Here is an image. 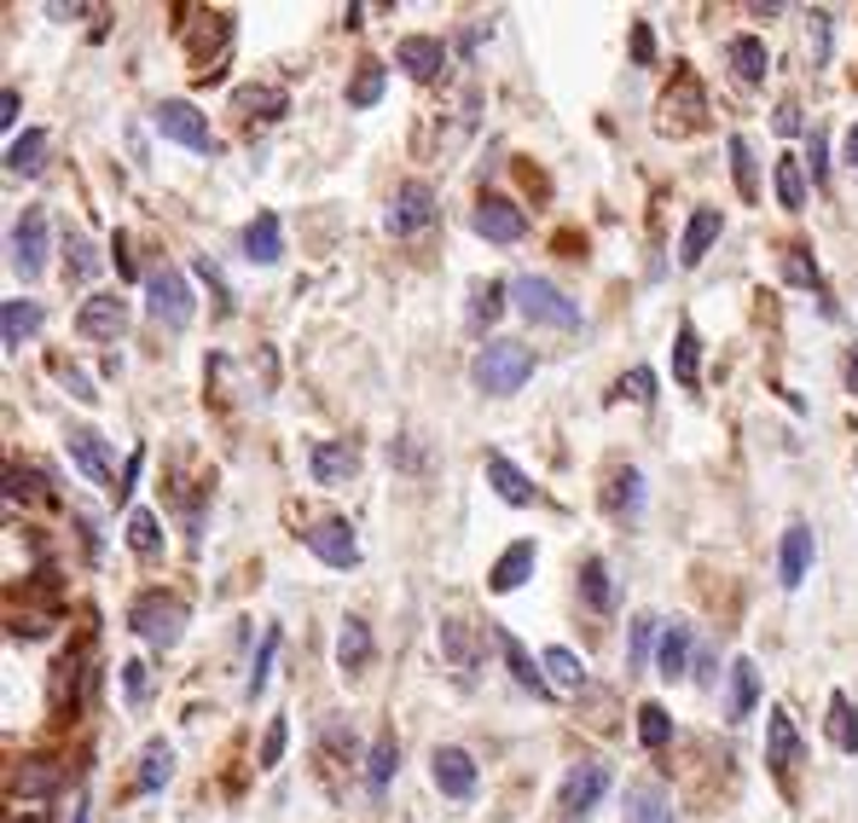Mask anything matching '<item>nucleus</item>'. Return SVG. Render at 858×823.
I'll list each match as a JSON object with an SVG mask.
<instances>
[{
    "instance_id": "f257e3e1",
    "label": "nucleus",
    "mask_w": 858,
    "mask_h": 823,
    "mask_svg": "<svg viewBox=\"0 0 858 823\" xmlns=\"http://www.w3.org/2000/svg\"><path fill=\"white\" fill-rule=\"evenodd\" d=\"M528 377H534V348H523V343H487L470 360V383L482 395H516Z\"/></svg>"
},
{
    "instance_id": "f03ea898",
    "label": "nucleus",
    "mask_w": 858,
    "mask_h": 823,
    "mask_svg": "<svg viewBox=\"0 0 858 823\" xmlns=\"http://www.w3.org/2000/svg\"><path fill=\"white\" fill-rule=\"evenodd\" d=\"M128 627L140 632L151 650H175L180 632H187V603L168 597V592H145V597L128 609Z\"/></svg>"
},
{
    "instance_id": "7ed1b4c3",
    "label": "nucleus",
    "mask_w": 858,
    "mask_h": 823,
    "mask_svg": "<svg viewBox=\"0 0 858 823\" xmlns=\"http://www.w3.org/2000/svg\"><path fill=\"white\" fill-rule=\"evenodd\" d=\"M511 296H516V308H523L534 325H551V331H575L580 325V301H568L551 279L523 273V279L511 284Z\"/></svg>"
},
{
    "instance_id": "20e7f679",
    "label": "nucleus",
    "mask_w": 858,
    "mask_h": 823,
    "mask_svg": "<svg viewBox=\"0 0 858 823\" xmlns=\"http://www.w3.org/2000/svg\"><path fill=\"white\" fill-rule=\"evenodd\" d=\"M151 123H157L163 140H175V145H187L197 151V157H215V133H209V116L187 105V99H163L157 111H151Z\"/></svg>"
},
{
    "instance_id": "39448f33",
    "label": "nucleus",
    "mask_w": 858,
    "mask_h": 823,
    "mask_svg": "<svg viewBox=\"0 0 858 823\" xmlns=\"http://www.w3.org/2000/svg\"><path fill=\"white\" fill-rule=\"evenodd\" d=\"M145 308L168 331L192 325V291H187V279H180V267H151L145 273Z\"/></svg>"
},
{
    "instance_id": "423d86ee",
    "label": "nucleus",
    "mask_w": 858,
    "mask_h": 823,
    "mask_svg": "<svg viewBox=\"0 0 858 823\" xmlns=\"http://www.w3.org/2000/svg\"><path fill=\"white\" fill-rule=\"evenodd\" d=\"M603 788H610V766H603V760H575V766H568V777H563V795L558 800H563L568 818H586L603 800Z\"/></svg>"
},
{
    "instance_id": "0eeeda50",
    "label": "nucleus",
    "mask_w": 858,
    "mask_h": 823,
    "mask_svg": "<svg viewBox=\"0 0 858 823\" xmlns=\"http://www.w3.org/2000/svg\"><path fill=\"white\" fill-rule=\"evenodd\" d=\"M76 331H81V337H93V343H116L128 331V301L111 296V291L88 296V301H81V313H76Z\"/></svg>"
},
{
    "instance_id": "6e6552de",
    "label": "nucleus",
    "mask_w": 858,
    "mask_h": 823,
    "mask_svg": "<svg viewBox=\"0 0 858 823\" xmlns=\"http://www.w3.org/2000/svg\"><path fill=\"white\" fill-rule=\"evenodd\" d=\"M47 267V215L24 209V221L12 227V273L18 279H41Z\"/></svg>"
},
{
    "instance_id": "1a4fd4ad",
    "label": "nucleus",
    "mask_w": 858,
    "mask_h": 823,
    "mask_svg": "<svg viewBox=\"0 0 858 823\" xmlns=\"http://www.w3.org/2000/svg\"><path fill=\"white\" fill-rule=\"evenodd\" d=\"M435 221V192L424 187V180H407V187L395 192V204H389V232L395 239H412V232H424Z\"/></svg>"
},
{
    "instance_id": "9d476101",
    "label": "nucleus",
    "mask_w": 858,
    "mask_h": 823,
    "mask_svg": "<svg viewBox=\"0 0 858 823\" xmlns=\"http://www.w3.org/2000/svg\"><path fill=\"white\" fill-rule=\"evenodd\" d=\"M302 540H308V551H313L319 563H331V568H355V563H360V540H355V528H348V523H336V516H331V523H313L308 533H302Z\"/></svg>"
},
{
    "instance_id": "9b49d317",
    "label": "nucleus",
    "mask_w": 858,
    "mask_h": 823,
    "mask_svg": "<svg viewBox=\"0 0 858 823\" xmlns=\"http://www.w3.org/2000/svg\"><path fill=\"white\" fill-rule=\"evenodd\" d=\"M430 777H435V788H441V795H452V800H470L476 795V760H470L464 748H435L430 754Z\"/></svg>"
},
{
    "instance_id": "f8f14e48",
    "label": "nucleus",
    "mask_w": 858,
    "mask_h": 823,
    "mask_svg": "<svg viewBox=\"0 0 858 823\" xmlns=\"http://www.w3.org/2000/svg\"><path fill=\"white\" fill-rule=\"evenodd\" d=\"M476 232L487 244H516L528 232V215L511 204V197H482L476 204Z\"/></svg>"
},
{
    "instance_id": "ddd939ff",
    "label": "nucleus",
    "mask_w": 858,
    "mask_h": 823,
    "mask_svg": "<svg viewBox=\"0 0 858 823\" xmlns=\"http://www.w3.org/2000/svg\"><path fill=\"white\" fill-rule=\"evenodd\" d=\"M308 470H313V481H319V487H343V481H355V476H360V452L348 447V441H313Z\"/></svg>"
},
{
    "instance_id": "4468645a",
    "label": "nucleus",
    "mask_w": 858,
    "mask_h": 823,
    "mask_svg": "<svg viewBox=\"0 0 858 823\" xmlns=\"http://www.w3.org/2000/svg\"><path fill=\"white\" fill-rule=\"evenodd\" d=\"M801 760V731H795V719H789L783 708H771L766 713V766L778 771V777H789Z\"/></svg>"
},
{
    "instance_id": "2eb2a0df",
    "label": "nucleus",
    "mask_w": 858,
    "mask_h": 823,
    "mask_svg": "<svg viewBox=\"0 0 858 823\" xmlns=\"http://www.w3.org/2000/svg\"><path fill=\"white\" fill-rule=\"evenodd\" d=\"M395 64H400L412 81H435V76L447 70V47L435 41V36H407V41L395 47Z\"/></svg>"
},
{
    "instance_id": "dca6fc26",
    "label": "nucleus",
    "mask_w": 858,
    "mask_h": 823,
    "mask_svg": "<svg viewBox=\"0 0 858 823\" xmlns=\"http://www.w3.org/2000/svg\"><path fill=\"white\" fill-rule=\"evenodd\" d=\"M64 447H71V459L81 464V476H88V481H99V487H111V493H116V487H123V481H116V476H111V459H105V441H99V435H93V429H81V424H76L71 435H64Z\"/></svg>"
},
{
    "instance_id": "f3484780",
    "label": "nucleus",
    "mask_w": 858,
    "mask_h": 823,
    "mask_svg": "<svg viewBox=\"0 0 858 823\" xmlns=\"http://www.w3.org/2000/svg\"><path fill=\"white\" fill-rule=\"evenodd\" d=\"M726 679H731V691H726V719H731V725H743V719L754 713V702H760V667H754L748 655H737Z\"/></svg>"
},
{
    "instance_id": "a211bd4d",
    "label": "nucleus",
    "mask_w": 858,
    "mask_h": 823,
    "mask_svg": "<svg viewBox=\"0 0 858 823\" xmlns=\"http://www.w3.org/2000/svg\"><path fill=\"white\" fill-rule=\"evenodd\" d=\"M534 563H540L534 540H516V545L494 563V575H487V592H499V597H504V592H516V586H523V580L534 575Z\"/></svg>"
},
{
    "instance_id": "6ab92c4d",
    "label": "nucleus",
    "mask_w": 858,
    "mask_h": 823,
    "mask_svg": "<svg viewBox=\"0 0 858 823\" xmlns=\"http://www.w3.org/2000/svg\"><path fill=\"white\" fill-rule=\"evenodd\" d=\"M806 568H812V528L795 523V528L783 533V551H778V580L795 592V586L806 580Z\"/></svg>"
},
{
    "instance_id": "aec40b11",
    "label": "nucleus",
    "mask_w": 858,
    "mask_h": 823,
    "mask_svg": "<svg viewBox=\"0 0 858 823\" xmlns=\"http://www.w3.org/2000/svg\"><path fill=\"white\" fill-rule=\"evenodd\" d=\"M726 59H731V70H737V81H743V88H760L766 70H771L760 36H731V41H726Z\"/></svg>"
},
{
    "instance_id": "412c9836",
    "label": "nucleus",
    "mask_w": 858,
    "mask_h": 823,
    "mask_svg": "<svg viewBox=\"0 0 858 823\" xmlns=\"http://www.w3.org/2000/svg\"><path fill=\"white\" fill-rule=\"evenodd\" d=\"M482 470H487V481H494V493L504 499V505H534V481L511 459H504V452H487Z\"/></svg>"
},
{
    "instance_id": "4be33fe9",
    "label": "nucleus",
    "mask_w": 858,
    "mask_h": 823,
    "mask_svg": "<svg viewBox=\"0 0 858 823\" xmlns=\"http://www.w3.org/2000/svg\"><path fill=\"white\" fill-rule=\"evenodd\" d=\"M726 232V215L719 209H696L691 215V227H684V239H679V261L684 267H702V256H708V244Z\"/></svg>"
},
{
    "instance_id": "5701e85b",
    "label": "nucleus",
    "mask_w": 858,
    "mask_h": 823,
    "mask_svg": "<svg viewBox=\"0 0 858 823\" xmlns=\"http://www.w3.org/2000/svg\"><path fill=\"white\" fill-rule=\"evenodd\" d=\"M244 256H249V261H261V267L284 261V232H279V215H256V221L244 227Z\"/></svg>"
},
{
    "instance_id": "b1692460",
    "label": "nucleus",
    "mask_w": 858,
    "mask_h": 823,
    "mask_svg": "<svg viewBox=\"0 0 858 823\" xmlns=\"http://www.w3.org/2000/svg\"><path fill=\"white\" fill-rule=\"evenodd\" d=\"M366 661H372V627H366L360 615H348L343 632H336V667H343V673H360Z\"/></svg>"
},
{
    "instance_id": "393cba45",
    "label": "nucleus",
    "mask_w": 858,
    "mask_h": 823,
    "mask_svg": "<svg viewBox=\"0 0 858 823\" xmlns=\"http://www.w3.org/2000/svg\"><path fill=\"white\" fill-rule=\"evenodd\" d=\"M494 638H499V650H504V661H511V679H516V684H523V691H528V696H551V679H546V667H534V661H528V650H523V644H516V638H511V632H499V627H494Z\"/></svg>"
},
{
    "instance_id": "a878e982",
    "label": "nucleus",
    "mask_w": 858,
    "mask_h": 823,
    "mask_svg": "<svg viewBox=\"0 0 858 823\" xmlns=\"http://www.w3.org/2000/svg\"><path fill=\"white\" fill-rule=\"evenodd\" d=\"M603 505H610L615 523L638 516V511H644V476H638V470H615V476H610V499H603Z\"/></svg>"
},
{
    "instance_id": "bb28decb",
    "label": "nucleus",
    "mask_w": 858,
    "mask_h": 823,
    "mask_svg": "<svg viewBox=\"0 0 858 823\" xmlns=\"http://www.w3.org/2000/svg\"><path fill=\"white\" fill-rule=\"evenodd\" d=\"M59 788V766L53 760H24L18 771H12V800H41V795H53Z\"/></svg>"
},
{
    "instance_id": "cd10ccee",
    "label": "nucleus",
    "mask_w": 858,
    "mask_h": 823,
    "mask_svg": "<svg viewBox=\"0 0 858 823\" xmlns=\"http://www.w3.org/2000/svg\"><path fill=\"white\" fill-rule=\"evenodd\" d=\"M41 331V301H7V313H0V337H7V348H24L29 337Z\"/></svg>"
},
{
    "instance_id": "c85d7f7f",
    "label": "nucleus",
    "mask_w": 858,
    "mask_h": 823,
    "mask_svg": "<svg viewBox=\"0 0 858 823\" xmlns=\"http://www.w3.org/2000/svg\"><path fill=\"white\" fill-rule=\"evenodd\" d=\"M627 823H673V800H667V788L638 783L632 795H627Z\"/></svg>"
},
{
    "instance_id": "c756f323",
    "label": "nucleus",
    "mask_w": 858,
    "mask_h": 823,
    "mask_svg": "<svg viewBox=\"0 0 858 823\" xmlns=\"http://www.w3.org/2000/svg\"><path fill=\"white\" fill-rule=\"evenodd\" d=\"M684 661H691V627H684V620H673V627H662V650H655V667H662V679H679Z\"/></svg>"
},
{
    "instance_id": "7c9ffc66",
    "label": "nucleus",
    "mask_w": 858,
    "mask_h": 823,
    "mask_svg": "<svg viewBox=\"0 0 858 823\" xmlns=\"http://www.w3.org/2000/svg\"><path fill=\"white\" fill-rule=\"evenodd\" d=\"M504 296H511V284H499V279L470 284V325H494V319L504 313Z\"/></svg>"
},
{
    "instance_id": "2f4dec72",
    "label": "nucleus",
    "mask_w": 858,
    "mask_h": 823,
    "mask_svg": "<svg viewBox=\"0 0 858 823\" xmlns=\"http://www.w3.org/2000/svg\"><path fill=\"white\" fill-rule=\"evenodd\" d=\"M540 667L551 673V691H580V684H586V661H580L575 650H563V644H558V650H546V655H540Z\"/></svg>"
},
{
    "instance_id": "473e14b6",
    "label": "nucleus",
    "mask_w": 858,
    "mask_h": 823,
    "mask_svg": "<svg viewBox=\"0 0 858 823\" xmlns=\"http://www.w3.org/2000/svg\"><path fill=\"white\" fill-rule=\"evenodd\" d=\"M702 343H696V325H679V337H673V377L684 383V389H696L702 383Z\"/></svg>"
},
{
    "instance_id": "72a5a7b5",
    "label": "nucleus",
    "mask_w": 858,
    "mask_h": 823,
    "mask_svg": "<svg viewBox=\"0 0 858 823\" xmlns=\"http://www.w3.org/2000/svg\"><path fill=\"white\" fill-rule=\"evenodd\" d=\"M395 766H400V743H395V731H383L377 743H372V760H366V783H372V795H383V788H389Z\"/></svg>"
},
{
    "instance_id": "f704fd0d",
    "label": "nucleus",
    "mask_w": 858,
    "mask_h": 823,
    "mask_svg": "<svg viewBox=\"0 0 858 823\" xmlns=\"http://www.w3.org/2000/svg\"><path fill=\"white\" fill-rule=\"evenodd\" d=\"M168 777H175V748H168V743H145V754H140V777H133V783H140L145 795H151V788H163Z\"/></svg>"
},
{
    "instance_id": "c9c22d12",
    "label": "nucleus",
    "mask_w": 858,
    "mask_h": 823,
    "mask_svg": "<svg viewBox=\"0 0 858 823\" xmlns=\"http://www.w3.org/2000/svg\"><path fill=\"white\" fill-rule=\"evenodd\" d=\"M830 743L841 754H858V708L847 696H830Z\"/></svg>"
},
{
    "instance_id": "e433bc0d",
    "label": "nucleus",
    "mask_w": 858,
    "mask_h": 823,
    "mask_svg": "<svg viewBox=\"0 0 858 823\" xmlns=\"http://www.w3.org/2000/svg\"><path fill=\"white\" fill-rule=\"evenodd\" d=\"M41 157H47V133H41V128H29L24 140H12V151H7V169H12V175H41Z\"/></svg>"
},
{
    "instance_id": "4c0bfd02",
    "label": "nucleus",
    "mask_w": 858,
    "mask_h": 823,
    "mask_svg": "<svg viewBox=\"0 0 858 823\" xmlns=\"http://www.w3.org/2000/svg\"><path fill=\"white\" fill-rule=\"evenodd\" d=\"M441 650H447V661L452 667H476V632L464 627V620H441Z\"/></svg>"
},
{
    "instance_id": "58836bf2",
    "label": "nucleus",
    "mask_w": 858,
    "mask_h": 823,
    "mask_svg": "<svg viewBox=\"0 0 858 823\" xmlns=\"http://www.w3.org/2000/svg\"><path fill=\"white\" fill-rule=\"evenodd\" d=\"M239 111L261 116V123H279V116L291 111V99H284L279 88H239Z\"/></svg>"
},
{
    "instance_id": "ea45409f",
    "label": "nucleus",
    "mask_w": 858,
    "mask_h": 823,
    "mask_svg": "<svg viewBox=\"0 0 858 823\" xmlns=\"http://www.w3.org/2000/svg\"><path fill=\"white\" fill-rule=\"evenodd\" d=\"M726 151H731V175H737V192H743L748 204H754V197H760V175H754V151H748V140H743V133H731V140H726Z\"/></svg>"
},
{
    "instance_id": "a19ab883",
    "label": "nucleus",
    "mask_w": 858,
    "mask_h": 823,
    "mask_svg": "<svg viewBox=\"0 0 858 823\" xmlns=\"http://www.w3.org/2000/svg\"><path fill=\"white\" fill-rule=\"evenodd\" d=\"M580 597L592 603V609H610V603H615V586H610V568H603V557H586V563H580Z\"/></svg>"
},
{
    "instance_id": "79ce46f5",
    "label": "nucleus",
    "mask_w": 858,
    "mask_h": 823,
    "mask_svg": "<svg viewBox=\"0 0 858 823\" xmlns=\"http://www.w3.org/2000/svg\"><path fill=\"white\" fill-rule=\"evenodd\" d=\"M377 99H383V64L366 59L360 70H355V81H348V105H355V111H372Z\"/></svg>"
},
{
    "instance_id": "37998d69",
    "label": "nucleus",
    "mask_w": 858,
    "mask_h": 823,
    "mask_svg": "<svg viewBox=\"0 0 858 823\" xmlns=\"http://www.w3.org/2000/svg\"><path fill=\"white\" fill-rule=\"evenodd\" d=\"M638 736H644V748H667L673 743V719H667L662 702H644V708H638Z\"/></svg>"
},
{
    "instance_id": "c03bdc74",
    "label": "nucleus",
    "mask_w": 858,
    "mask_h": 823,
    "mask_svg": "<svg viewBox=\"0 0 858 823\" xmlns=\"http://www.w3.org/2000/svg\"><path fill=\"white\" fill-rule=\"evenodd\" d=\"M655 632H662V620H655V615H638L632 627H627V667H632V673L650 661V644H655Z\"/></svg>"
},
{
    "instance_id": "a18cd8bd",
    "label": "nucleus",
    "mask_w": 858,
    "mask_h": 823,
    "mask_svg": "<svg viewBox=\"0 0 858 823\" xmlns=\"http://www.w3.org/2000/svg\"><path fill=\"white\" fill-rule=\"evenodd\" d=\"M778 204L783 209H806V175L795 157H778Z\"/></svg>"
},
{
    "instance_id": "49530a36",
    "label": "nucleus",
    "mask_w": 858,
    "mask_h": 823,
    "mask_svg": "<svg viewBox=\"0 0 858 823\" xmlns=\"http://www.w3.org/2000/svg\"><path fill=\"white\" fill-rule=\"evenodd\" d=\"M128 545L140 551V557H157L163 533H157V516H151V511H133L128 516Z\"/></svg>"
},
{
    "instance_id": "de8ad7c7",
    "label": "nucleus",
    "mask_w": 858,
    "mask_h": 823,
    "mask_svg": "<svg viewBox=\"0 0 858 823\" xmlns=\"http://www.w3.org/2000/svg\"><path fill=\"white\" fill-rule=\"evenodd\" d=\"M99 267H105V256H99V249L76 232V239H71V261H64V273H71V279H93Z\"/></svg>"
},
{
    "instance_id": "09e8293b",
    "label": "nucleus",
    "mask_w": 858,
    "mask_h": 823,
    "mask_svg": "<svg viewBox=\"0 0 858 823\" xmlns=\"http://www.w3.org/2000/svg\"><path fill=\"white\" fill-rule=\"evenodd\" d=\"M273 655H279V632H267V638H261V650H256V667H249V679H244V691H249V696H261V691H267V667H273Z\"/></svg>"
},
{
    "instance_id": "8fccbe9b",
    "label": "nucleus",
    "mask_w": 858,
    "mask_h": 823,
    "mask_svg": "<svg viewBox=\"0 0 858 823\" xmlns=\"http://www.w3.org/2000/svg\"><path fill=\"white\" fill-rule=\"evenodd\" d=\"M615 395H620V400H638V407H650V400H655V377L644 372V365H632V372L615 383Z\"/></svg>"
},
{
    "instance_id": "3c124183",
    "label": "nucleus",
    "mask_w": 858,
    "mask_h": 823,
    "mask_svg": "<svg viewBox=\"0 0 858 823\" xmlns=\"http://www.w3.org/2000/svg\"><path fill=\"white\" fill-rule=\"evenodd\" d=\"M284 736H291V725H284V713L279 719H267V736H261V766L273 771L284 760Z\"/></svg>"
},
{
    "instance_id": "603ef678",
    "label": "nucleus",
    "mask_w": 858,
    "mask_h": 823,
    "mask_svg": "<svg viewBox=\"0 0 858 823\" xmlns=\"http://www.w3.org/2000/svg\"><path fill=\"white\" fill-rule=\"evenodd\" d=\"M783 273H789V284H812L818 291V261H806V249H789Z\"/></svg>"
},
{
    "instance_id": "864d4df0",
    "label": "nucleus",
    "mask_w": 858,
    "mask_h": 823,
    "mask_svg": "<svg viewBox=\"0 0 858 823\" xmlns=\"http://www.w3.org/2000/svg\"><path fill=\"white\" fill-rule=\"evenodd\" d=\"M53 372H59V383H64V389H71L76 400H99V395H93V383H88V377H81V372H76V365H71V360H53Z\"/></svg>"
},
{
    "instance_id": "5fc2aeb1",
    "label": "nucleus",
    "mask_w": 858,
    "mask_h": 823,
    "mask_svg": "<svg viewBox=\"0 0 858 823\" xmlns=\"http://www.w3.org/2000/svg\"><path fill=\"white\" fill-rule=\"evenodd\" d=\"M771 128H778L783 140H789V133H801V128H806V123H801V105H795V99H783V105H778V116H771Z\"/></svg>"
},
{
    "instance_id": "6e6d98bb",
    "label": "nucleus",
    "mask_w": 858,
    "mask_h": 823,
    "mask_svg": "<svg viewBox=\"0 0 858 823\" xmlns=\"http://www.w3.org/2000/svg\"><path fill=\"white\" fill-rule=\"evenodd\" d=\"M812 59H830V12H812Z\"/></svg>"
},
{
    "instance_id": "4d7b16f0",
    "label": "nucleus",
    "mask_w": 858,
    "mask_h": 823,
    "mask_svg": "<svg viewBox=\"0 0 858 823\" xmlns=\"http://www.w3.org/2000/svg\"><path fill=\"white\" fill-rule=\"evenodd\" d=\"M812 180L823 187V180H830V145H823V133L812 128Z\"/></svg>"
},
{
    "instance_id": "13d9d810",
    "label": "nucleus",
    "mask_w": 858,
    "mask_h": 823,
    "mask_svg": "<svg viewBox=\"0 0 858 823\" xmlns=\"http://www.w3.org/2000/svg\"><path fill=\"white\" fill-rule=\"evenodd\" d=\"M123 684H128V702H140L145 684H151V679H145V661H128V667H123Z\"/></svg>"
},
{
    "instance_id": "bf43d9fd",
    "label": "nucleus",
    "mask_w": 858,
    "mask_h": 823,
    "mask_svg": "<svg viewBox=\"0 0 858 823\" xmlns=\"http://www.w3.org/2000/svg\"><path fill=\"white\" fill-rule=\"evenodd\" d=\"M632 59H638V64H650V59H655V47H650V24H632Z\"/></svg>"
},
{
    "instance_id": "052dcab7",
    "label": "nucleus",
    "mask_w": 858,
    "mask_h": 823,
    "mask_svg": "<svg viewBox=\"0 0 858 823\" xmlns=\"http://www.w3.org/2000/svg\"><path fill=\"white\" fill-rule=\"evenodd\" d=\"M133 481H140V452H133V459H128V470H123V487H116V505H123V499L133 493Z\"/></svg>"
},
{
    "instance_id": "680f3d73",
    "label": "nucleus",
    "mask_w": 858,
    "mask_h": 823,
    "mask_svg": "<svg viewBox=\"0 0 858 823\" xmlns=\"http://www.w3.org/2000/svg\"><path fill=\"white\" fill-rule=\"evenodd\" d=\"M0 123H7V128L18 123V88H7V93H0Z\"/></svg>"
},
{
    "instance_id": "e2e57ef3",
    "label": "nucleus",
    "mask_w": 858,
    "mask_h": 823,
    "mask_svg": "<svg viewBox=\"0 0 858 823\" xmlns=\"http://www.w3.org/2000/svg\"><path fill=\"white\" fill-rule=\"evenodd\" d=\"M111 256H116V273H123V279H133V261H128V239H116V244H111Z\"/></svg>"
},
{
    "instance_id": "0e129e2a",
    "label": "nucleus",
    "mask_w": 858,
    "mask_h": 823,
    "mask_svg": "<svg viewBox=\"0 0 858 823\" xmlns=\"http://www.w3.org/2000/svg\"><path fill=\"white\" fill-rule=\"evenodd\" d=\"M847 389L858 395V348H853V355H847Z\"/></svg>"
},
{
    "instance_id": "69168bd1",
    "label": "nucleus",
    "mask_w": 858,
    "mask_h": 823,
    "mask_svg": "<svg viewBox=\"0 0 858 823\" xmlns=\"http://www.w3.org/2000/svg\"><path fill=\"white\" fill-rule=\"evenodd\" d=\"M847 163L858 169V123H853V133H847Z\"/></svg>"
},
{
    "instance_id": "338daca9",
    "label": "nucleus",
    "mask_w": 858,
    "mask_h": 823,
    "mask_svg": "<svg viewBox=\"0 0 858 823\" xmlns=\"http://www.w3.org/2000/svg\"><path fill=\"white\" fill-rule=\"evenodd\" d=\"M64 823H88V800H76V806H71V818H64Z\"/></svg>"
},
{
    "instance_id": "774afa93",
    "label": "nucleus",
    "mask_w": 858,
    "mask_h": 823,
    "mask_svg": "<svg viewBox=\"0 0 858 823\" xmlns=\"http://www.w3.org/2000/svg\"><path fill=\"white\" fill-rule=\"evenodd\" d=\"M12 823H47V818H41V812H29V818H12Z\"/></svg>"
}]
</instances>
